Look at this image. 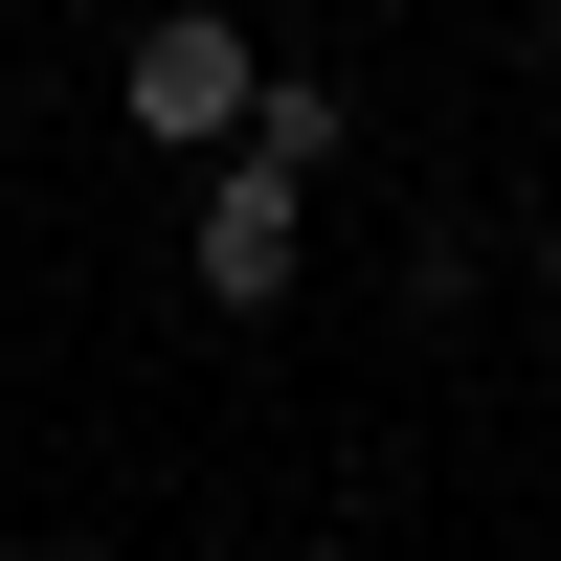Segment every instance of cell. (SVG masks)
I'll list each match as a JSON object with an SVG mask.
<instances>
[{"mask_svg": "<svg viewBox=\"0 0 561 561\" xmlns=\"http://www.w3.org/2000/svg\"><path fill=\"white\" fill-rule=\"evenodd\" d=\"M248 90H270V45L225 23V0H158V23L113 45V113H135V158H180V180L248 135Z\"/></svg>", "mask_w": 561, "mask_h": 561, "instance_id": "6da1fadb", "label": "cell"}, {"mask_svg": "<svg viewBox=\"0 0 561 561\" xmlns=\"http://www.w3.org/2000/svg\"><path fill=\"white\" fill-rule=\"evenodd\" d=\"M180 270H203V314H293V270H314V180L203 158V180H180Z\"/></svg>", "mask_w": 561, "mask_h": 561, "instance_id": "7a4b0ae2", "label": "cell"}, {"mask_svg": "<svg viewBox=\"0 0 561 561\" xmlns=\"http://www.w3.org/2000/svg\"><path fill=\"white\" fill-rule=\"evenodd\" d=\"M225 158H270V180H314V203H337V180H359V90H337V68H270Z\"/></svg>", "mask_w": 561, "mask_h": 561, "instance_id": "3957f363", "label": "cell"}, {"mask_svg": "<svg viewBox=\"0 0 561 561\" xmlns=\"http://www.w3.org/2000/svg\"><path fill=\"white\" fill-rule=\"evenodd\" d=\"M539 314H561V203H539Z\"/></svg>", "mask_w": 561, "mask_h": 561, "instance_id": "277c9868", "label": "cell"}]
</instances>
